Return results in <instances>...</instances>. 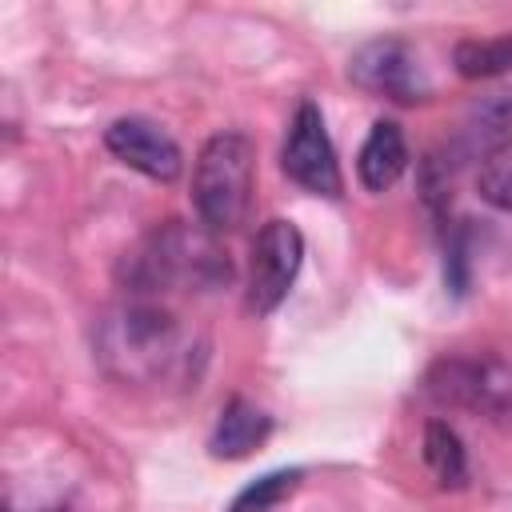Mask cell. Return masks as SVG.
<instances>
[{
	"label": "cell",
	"mask_w": 512,
	"mask_h": 512,
	"mask_svg": "<svg viewBox=\"0 0 512 512\" xmlns=\"http://www.w3.org/2000/svg\"><path fill=\"white\" fill-rule=\"evenodd\" d=\"M280 168L288 172V180H296L304 192L316 196H340L344 192V176L336 164V148L328 140L324 116L312 100H300L292 124H288V140L280 152Z\"/></svg>",
	"instance_id": "8992f818"
},
{
	"label": "cell",
	"mask_w": 512,
	"mask_h": 512,
	"mask_svg": "<svg viewBox=\"0 0 512 512\" xmlns=\"http://www.w3.org/2000/svg\"><path fill=\"white\" fill-rule=\"evenodd\" d=\"M424 392L436 404L480 412L488 420L512 416V368L492 356H440L424 376Z\"/></svg>",
	"instance_id": "277c9868"
},
{
	"label": "cell",
	"mask_w": 512,
	"mask_h": 512,
	"mask_svg": "<svg viewBox=\"0 0 512 512\" xmlns=\"http://www.w3.org/2000/svg\"><path fill=\"white\" fill-rule=\"evenodd\" d=\"M272 432V416L264 408H256L252 400L244 396H232L224 408H220V420L208 436V452L216 460H240L248 456L252 448H260Z\"/></svg>",
	"instance_id": "9c48e42d"
},
{
	"label": "cell",
	"mask_w": 512,
	"mask_h": 512,
	"mask_svg": "<svg viewBox=\"0 0 512 512\" xmlns=\"http://www.w3.org/2000/svg\"><path fill=\"white\" fill-rule=\"evenodd\" d=\"M456 72L468 80H484V76H500L512 68V36H492V40H460L456 52Z\"/></svg>",
	"instance_id": "7c38bea8"
},
{
	"label": "cell",
	"mask_w": 512,
	"mask_h": 512,
	"mask_svg": "<svg viewBox=\"0 0 512 512\" xmlns=\"http://www.w3.org/2000/svg\"><path fill=\"white\" fill-rule=\"evenodd\" d=\"M104 148L128 164L132 172L148 176V180H160V184H172L184 168V156H180V144L152 120L144 116H120L104 128Z\"/></svg>",
	"instance_id": "ba28073f"
},
{
	"label": "cell",
	"mask_w": 512,
	"mask_h": 512,
	"mask_svg": "<svg viewBox=\"0 0 512 512\" xmlns=\"http://www.w3.org/2000/svg\"><path fill=\"white\" fill-rule=\"evenodd\" d=\"M232 264L216 244L212 228H192L184 220H168L152 228L128 256L124 280L132 292H176V288H216L228 284Z\"/></svg>",
	"instance_id": "7a4b0ae2"
},
{
	"label": "cell",
	"mask_w": 512,
	"mask_h": 512,
	"mask_svg": "<svg viewBox=\"0 0 512 512\" xmlns=\"http://www.w3.org/2000/svg\"><path fill=\"white\" fill-rule=\"evenodd\" d=\"M296 480H300V468H284V472H268V476H260L252 488H244L236 500H232V508L228 512H272L292 488H296Z\"/></svg>",
	"instance_id": "5bb4252c"
},
{
	"label": "cell",
	"mask_w": 512,
	"mask_h": 512,
	"mask_svg": "<svg viewBox=\"0 0 512 512\" xmlns=\"http://www.w3.org/2000/svg\"><path fill=\"white\" fill-rule=\"evenodd\" d=\"M256 184V148L244 132H216L204 140L192 168V204L204 228L232 232L252 208Z\"/></svg>",
	"instance_id": "3957f363"
},
{
	"label": "cell",
	"mask_w": 512,
	"mask_h": 512,
	"mask_svg": "<svg viewBox=\"0 0 512 512\" xmlns=\"http://www.w3.org/2000/svg\"><path fill=\"white\" fill-rule=\"evenodd\" d=\"M96 356L116 380L168 384L196 376V360L204 352L168 308L152 300H124L100 320Z\"/></svg>",
	"instance_id": "6da1fadb"
},
{
	"label": "cell",
	"mask_w": 512,
	"mask_h": 512,
	"mask_svg": "<svg viewBox=\"0 0 512 512\" xmlns=\"http://www.w3.org/2000/svg\"><path fill=\"white\" fill-rule=\"evenodd\" d=\"M408 168V144L396 120H376L356 156V176L368 192H388Z\"/></svg>",
	"instance_id": "30bf717a"
},
{
	"label": "cell",
	"mask_w": 512,
	"mask_h": 512,
	"mask_svg": "<svg viewBox=\"0 0 512 512\" xmlns=\"http://www.w3.org/2000/svg\"><path fill=\"white\" fill-rule=\"evenodd\" d=\"M304 264V236L292 220H268L260 224L252 240V260H248V308L256 316H268L284 304V296L296 284V272Z\"/></svg>",
	"instance_id": "5b68a950"
},
{
	"label": "cell",
	"mask_w": 512,
	"mask_h": 512,
	"mask_svg": "<svg viewBox=\"0 0 512 512\" xmlns=\"http://www.w3.org/2000/svg\"><path fill=\"white\" fill-rule=\"evenodd\" d=\"M424 464L432 468V476L444 488H460L468 480V456H464V444L452 424H444V420L424 424Z\"/></svg>",
	"instance_id": "8fae6325"
},
{
	"label": "cell",
	"mask_w": 512,
	"mask_h": 512,
	"mask_svg": "<svg viewBox=\"0 0 512 512\" xmlns=\"http://www.w3.org/2000/svg\"><path fill=\"white\" fill-rule=\"evenodd\" d=\"M476 192L488 208L512 212V136L484 152V160L476 168Z\"/></svg>",
	"instance_id": "4fadbf2b"
},
{
	"label": "cell",
	"mask_w": 512,
	"mask_h": 512,
	"mask_svg": "<svg viewBox=\"0 0 512 512\" xmlns=\"http://www.w3.org/2000/svg\"><path fill=\"white\" fill-rule=\"evenodd\" d=\"M348 76L364 92H376V96L396 100V104H420V100L432 96L424 64L404 40H372V44H364L348 64Z\"/></svg>",
	"instance_id": "52a82bcc"
}]
</instances>
